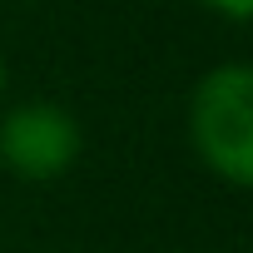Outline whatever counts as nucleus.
<instances>
[{
  "label": "nucleus",
  "instance_id": "f257e3e1",
  "mask_svg": "<svg viewBox=\"0 0 253 253\" xmlns=\"http://www.w3.org/2000/svg\"><path fill=\"white\" fill-rule=\"evenodd\" d=\"M189 144L209 174L253 189V60H223L194 80Z\"/></svg>",
  "mask_w": 253,
  "mask_h": 253
},
{
  "label": "nucleus",
  "instance_id": "f03ea898",
  "mask_svg": "<svg viewBox=\"0 0 253 253\" xmlns=\"http://www.w3.org/2000/svg\"><path fill=\"white\" fill-rule=\"evenodd\" d=\"M80 149V119L60 99H25L0 114V169H10L25 184H50L70 174Z\"/></svg>",
  "mask_w": 253,
  "mask_h": 253
},
{
  "label": "nucleus",
  "instance_id": "7ed1b4c3",
  "mask_svg": "<svg viewBox=\"0 0 253 253\" xmlns=\"http://www.w3.org/2000/svg\"><path fill=\"white\" fill-rule=\"evenodd\" d=\"M223 20H253V5H213Z\"/></svg>",
  "mask_w": 253,
  "mask_h": 253
},
{
  "label": "nucleus",
  "instance_id": "20e7f679",
  "mask_svg": "<svg viewBox=\"0 0 253 253\" xmlns=\"http://www.w3.org/2000/svg\"><path fill=\"white\" fill-rule=\"evenodd\" d=\"M0 94H5V55H0Z\"/></svg>",
  "mask_w": 253,
  "mask_h": 253
}]
</instances>
